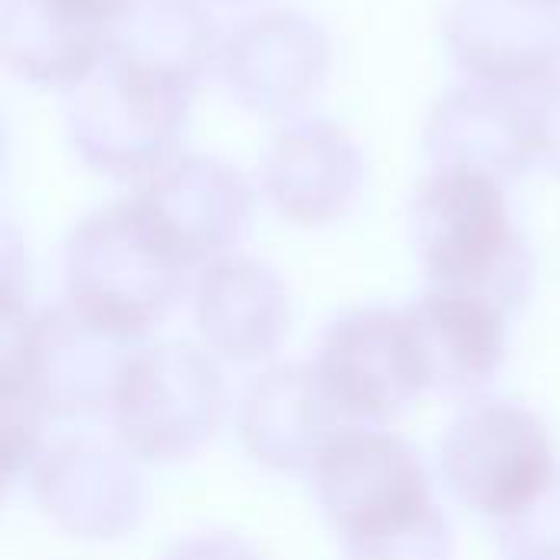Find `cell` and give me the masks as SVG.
Returning <instances> with one entry per match:
<instances>
[{
    "label": "cell",
    "instance_id": "cell-1",
    "mask_svg": "<svg viewBox=\"0 0 560 560\" xmlns=\"http://www.w3.org/2000/svg\"><path fill=\"white\" fill-rule=\"evenodd\" d=\"M345 560H453L456 538L423 456L381 427H341L312 466Z\"/></svg>",
    "mask_w": 560,
    "mask_h": 560
},
{
    "label": "cell",
    "instance_id": "cell-2",
    "mask_svg": "<svg viewBox=\"0 0 560 560\" xmlns=\"http://www.w3.org/2000/svg\"><path fill=\"white\" fill-rule=\"evenodd\" d=\"M410 220L427 289L479 295L509 315L525 308L535 256L505 180L472 167H430Z\"/></svg>",
    "mask_w": 560,
    "mask_h": 560
},
{
    "label": "cell",
    "instance_id": "cell-3",
    "mask_svg": "<svg viewBox=\"0 0 560 560\" xmlns=\"http://www.w3.org/2000/svg\"><path fill=\"white\" fill-rule=\"evenodd\" d=\"M194 266L141 197L89 213L66 246V305L135 341L184 295Z\"/></svg>",
    "mask_w": 560,
    "mask_h": 560
},
{
    "label": "cell",
    "instance_id": "cell-4",
    "mask_svg": "<svg viewBox=\"0 0 560 560\" xmlns=\"http://www.w3.org/2000/svg\"><path fill=\"white\" fill-rule=\"evenodd\" d=\"M190 98V89L105 52L69 92V141L92 171L144 184L180 154Z\"/></svg>",
    "mask_w": 560,
    "mask_h": 560
},
{
    "label": "cell",
    "instance_id": "cell-5",
    "mask_svg": "<svg viewBox=\"0 0 560 560\" xmlns=\"http://www.w3.org/2000/svg\"><path fill=\"white\" fill-rule=\"evenodd\" d=\"M555 472L548 427L515 400H469L440 443V476L453 499L495 525L522 512Z\"/></svg>",
    "mask_w": 560,
    "mask_h": 560
},
{
    "label": "cell",
    "instance_id": "cell-6",
    "mask_svg": "<svg viewBox=\"0 0 560 560\" xmlns=\"http://www.w3.org/2000/svg\"><path fill=\"white\" fill-rule=\"evenodd\" d=\"M312 371L335 413L358 427L387 423L427 394L407 308L394 305H364L335 318Z\"/></svg>",
    "mask_w": 560,
    "mask_h": 560
},
{
    "label": "cell",
    "instance_id": "cell-7",
    "mask_svg": "<svg viewBox=\"0 0 560 560\" xmlns=\"http://www.w3.org/2000/svg\"><path fill=\"white\" fill-rule=\"evenodd\" d=\"M112 410L131 453L144 459H180L213 436L223 387L210 361L194 348H148L135 351L112 397Z\"/></svg>",
    "mask_w": 560,
    "mask_h": 560
},
{
    "label": "cell",
    "instance_id": "cell-8",
    "mask_svg": "<svg viewBox=\"0 0 560 560\" xmlns=\"http://www.w3.org/2000/svg\"><path fill=\"white\" fill-rule=\"evenodd\" d=\"M217 69L240 108L259 118H289L325 89L331 39L308 13L262 10L223 36Z\"/></svg>",
    "mask_w": 560,
    "mask_h": 560
},
{
    "label": "cell",
    "instance_id": "cell-9",
    "mask_svg": "<svg viewBox=\"0 0 560 560\" xmlns=\"http://www.w3.org/2000/svg\"><path fill=\"white\" fill-rule=\"evenodd\" d=\"M443 43L466 82L538 92L560 75V10L535 0H453Z\"/></svg>",
    "mask_w": 560,
    "mask_h": 560
},
{
    "label": "cell",
    "instance_id": "cell-10",
    "mask_svg": "<svg viewBox=\"0 0 560 560\" xmlns=\"http://www.w3.org/2000/svg\"><path fill=\"white\" fill-rule=\"evenodd\" d=\"M430 167H472L518 180L538 167L535 92L463 82L436 98L423 128Z\"/></svg>",
    "mask_w": 560,
    "mask_h": 560
},
{
    "label": "cell",
    "instance_id": "cell-11",
    "mask_svg": "<svg viewBox=\"0 0 560 560\" xmlns=\"http://www.w3.org/2000/svg\"><path fill=\"white\" fill-rule=\"evenodd\" d=\"M138 197L194 269L230 256L246 240L256 213L246 174L207 154H177L138 187Z\"/></svg>",
    "mask_w": 560,
    "mask_h": 560
},
{
    "label": "cell",
    "instance_id": "cell-12",
    "mask_svg": "<svg viewBox=\"0 0 560 560\" xmlns=\"http://www.w3.org/2000/svg\"><path fill=\"white\" fill-rule=\"evenodd\" d=\"M364 174V154L341 125L302 118L272 138L262 161V190L289 223L325 226L358 203Z\"/></svg>",
    "mask_w": 560,
    "mask_h": 560
},
{
    "label": "cell",
    "instance_id": "cell-13",
    "mask_svg": "<svg viewBox=\"0 0 560 560\" xmlns=\"http://www.w3.org/2000/svg\"><path fill=\"white\" fill-rule=\"evenodd\" d=\"M427 390L482 394L509 358V312L489 299L427 289L407 305Z\"/></svg>",
    "mask_w": 560,
    "mask_h": 560
},
{
    "label": "cell",
    "instance_id": "cell-14",
    "mask_svg": "<svg viewBox=\"0 0 560 560\" xmlns=\"http://www.w3.org/2000/svg\"><path fill=\"white\" fill-rule=\"evenodd\" d=\"M131 345L69 305L43 312L33 328V377L43 410L75 417L112 407L135 358Z\"/></svg>",
    "mask_w": 560,
    "mask_h": 560
},
{
    "label": "cell",
    "instance_id": "cell-15",
    "mask_svg": "<svg viewBox=\"0 0 560 560\" xmlns=\"http://www.w3.org/2000/svg\"><path fill=\"white\" fill-rule=\"evenodd\" d=\"M197 318L223 358L259 361L285 341L292 308L276 269L249 256H223L200 276Z\"/></svg>",
    "mask_w": 560,
    "mask_h": 560
},
{
    "label": "cell",
    "instance_id": "cell-16",
    "mask_svg": "<svg viewBox=\"0 0 560 560\" xmlns=\"http://www.w3.org/2000/svg\"><path fill=\"white\" fill-rule=\"evenodd\" d=\"M341 417L322 394L315 371L285 364L262 374L243 400V440L276 472H312Z\"/></svg>",
    "mask_w": 560,
    "mask_h": 560
},
{
    "label": "cell",
    "instance_id": "cell-17",
    "mask_svg": "<svg viewBox=\"0 0 560 560\" xmlns=\"http://www.w3.org/2000/svg\"><path fill=\"white\" fill-rule=\"evenodd\" d=\"M105 39L56 0H0V66L20 82L72 92L105 59Z\"/></svg>",
    "mask_w": 560,
    "mask_h": 560
},
{
    "label": "cell",
    "instance_id": "cell-18",
    "mask_svg": "<svg viewBox=\"0 0 560 560\" xmlns=\"http://www.w3.org/2000/svg\"><path fill=\"white\" fill-rule=\"evenodd\" d=\"M220 30L203 0H131L105 39V52L164 75L190 92L217 69Z\"/></svg>",
    "mask_w": 560,
    "mask_h": 560
},
{
    "label": "cell",
    "instance_id": "cell-19",
    "mask_svg": "<svg viewBox=\"0 0 560 560\" xmlns=\"http://www.w3.org/2000/svg\"><path fill=\"white\" fill-rule=\"evenodd\" d=\"M495 541L502 560H560V466L522 512L499 522Z\"/></svg>",
    "mask_w": 560,
    "mask_h": 560
},
{
    "label": "cell",
    "instance_id": "cell-20",
    "mask_svg": "<svg viewBox=\"0 0 560 560\" xmlns=\"http://www.w3.org/2000/svg\"><path fill=\"white\" fill-rule=\"evenodd\" d=\"M535 125H538V167L560 180V75L535 92Z\"/></svg>",
    "mask_w": 560,
    "mask_h": 560
},
{
    "label": "cell",
    "instance_id": "cell-21",
    "mask_svg": "<svg viewBox=\"0 0 560 560\" xmlns=\"http://www.w3.org/2000/svg\"><path fill=\"white\" fill-rule=\"evenodd\" d=\"M26 285V246L13 223L0 217V302L23 299Z\"/></svg>",
    "mask_w": 560,
    "mask_h": 560
},
{
    "label": "cell",
    "instance_id": "cell-22",
    "mask_svg": "<svg viewBox=\"0 0 560 560\" xmlns=\"http://www.w3.org/2000/svg\"><path fill=\"white\" fill-rule=\"evenodd\" d=\"M167 560H256V555L233 538H203L180 545Z\"/></svg>",
    "mask_w": 560,
    "mask_h": 560
},
{
    "label": "cell",
    "instance_id": "cell-23",
    "mask_svg": "<svg viewBox=\"0 0 560 560\" xmlns=\"http://www.w3.org/2000/svg\"><path fill=\"white\" fill-rule=\"evenodd\" d=\"M56 3H62L66 10L79 13L82 20L102 26L105 33H108V30L115 26V20L131 7V0H56Z\"/></svg>",
    "mask_w": 560,
    "mask_h": 560
},
{
    "label": "cell",
    "instance_id": "cell-24",
    "mask_svg": "<svg viewBox=\"0 0 560 560\" xmlns=\"http://www.w3.org/2000/svg\"><path fill=\"white\" fill-rule=\"evenodd\" d=\"M203 3H249V0H203Z\"/></svg>",
    "mask_w": 560,
    "mask_h": 560
},
{
    "label": "cell",
    "instance_id": "cell-25",
    "mask_svg": "<svg viewBox=\"0 0 560 560\" xmlns=\"http://www.w3.org/2000/svg\"><path fill=\"white\" fill-rule=\"evenodd\" d=\"M535 3H545V7H558V10H560V0H535Z\"/></svg>",
    "mask_w": 560,
    "mask_h": 560
},
{
    "label": "cell",
    "instance_id": "cell-26",
    "mask_svg": "<svg viewBox=\"0 0 560 560\" xmlns=\"http://www.w3.org/2000/svg\"><path fill=\"white\" fill-rule=\"evenodd\" d=\"M3 144H7V141H3V125H0V164H3Z\"/></svg>",
    "mask_w": 560,
    "mask_h": 560
}]
</instances>
